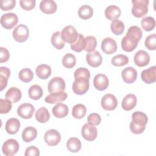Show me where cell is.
Masks as SVG:
<instances>
[{"mask_svg":"<svg viewBox=\"0 0 156 156\" xmlns=\"http://www.w3.org/2000/svg\"><path fill=\"white\" fill-rule=\"evenodd\" d=\"M141 29L136 26L129 28L126 35L121 40L122 49L126 52H132L137 47L138 43L142 37Z\"/></svg>","mask_w":156,"mask_h":156,"instance_id":"1","label":"cell"},{"mask_svg":"<svg viewBox=\"0 0 156 156\" xmlns=\"http://www.w3.org/2000/svg\"><path fill=\"white\" fill-rule=\"evenodd\" d=\"M132 121L130 124V130L135 134H140L144 132L148 118L147 115L141 112H135L132 115Z\"/></svg>","mask_w":156,"mask_h":156,"instance_id":"2","label":"cell"},{"mask_svg":"<svg viewBox=\"0 0 156 156\" xmlns=\"http://www.w3.org/2000/svg\"><path fill=\"white\" fill-rule=\"evenodd\" d=\"M133 7L132 9V15L136 18H141L148 12V0H133Z\"/></svg>","mask_w":156,"mask_h":156,"instance_id":"3","label":"cell"},{"mask_svg":"<svg viewBox=\"0 0 156 156\" xmlns=\"http://www.w3.org/2000/svg\"><path fill=\"white\" fill-rule=\"evenodd\" d=\"M89 86V79L79 77L75 79L73 83L72 88L75 94L82 95L85 94L88 90Z\"/></svg>","mask_w":156,"mask_h":156,"instance_id":"4","label":"cell"},{"mask_svg":"<svg viewBox=\"0 0 156 156\" xmlns=\"http://www.w3.org/2000/svg\"><path fill=\"white\" fill-rule=\"evenodd\" d=\"M29 32L28 27L24 24L18 25L13 30L12 35L15 41L22 43L27 40L29 37Z\"/></svg>","mask_w":156,"mask_h":156,"instance_id":"5","label":"cell"},{"mask_svg":"<svg viewBox=\"0 0 156 156\" xmlns=\"http://www.w3.org/2000/svg\"><path fill=\"white\" fill-rule=\"evenodd\" d=\"M78 35L76 29L72 26L65 27L61 32V37L63 40L71 44L76 42L78 38Z\"/></svg>","mask_w":156,"mask_h":156,"instance_id":"6","label":"cell"},{"mask_svg":"<svg viewBox=\"0 0 156 156\" xmlns=\"http://www.w3.org/2000/svg\"><path fill=\"white\" fill-rule=\"evenodd\" d=\"M19 144L15 139H9L6 140L2 146V151L6 156H12L16 154L19 150Z\"/></svg>","mask_w":156,"mask_h":156,"instance_id":"7","label":"cell"},{"mask_svg":"<svg viewBox=\"0 0 156 156\" xmlns=\"http://www.w3.org/2000/svg\"><path fill=\"white\" fill-rule=\"evenodd\" d=\"M48 89L50 93L64 91L65 89V82L60 77H55L49 82Z\"/></svg>","mask_w":156,"mask_h":156,"instance_id":"8","label":"cell"},{"mask_svg":"<svg viewBox=\"0 0 156 156\" xmlns=\"http://www.w3.org/2000/svg\"><path fill=\"white\" fill-rule=\"evenodd\" d=\"M18 16L13 13L3 14L1 17V24L5 29H12L18 23Z\"/></svg>","mask_w":156,"mask_h":156,"instance_id":"9","label":"cell"},{"mask_svg":"<svg viewBox=\"0 0 156 156\" xmlns=\"http://www.w3.org/2000/svg\"><path fill=\"white\" fill-rule=\"evenodd\" d=\"M102 107L108 111L115 110L118 105V101L116 97L112 94H106L104 95L101 101Z\"/></svg>","mask_w":156,"mask_h":156,"instance_id":"10","label":"cell"},{"mask_svg":"<svg viewBox=\"0 0 156 156\" xmlns=\"http://www.w3.org/2000/svg\"><path fill=\"white\" fill-rule=\"evenodd\" d=\"M44 138V141L48 145L54 146L59 143L61 140V136L57 130L55 129H50L46 132Z\"/></svg>","mask_w":156,"mask_h":156,"instance_id":"11","label":"cell"},{"mask_svg":"<svg viewBox=\"0 0 156 156\" xmlns=\"http://www.w3.org/2000/svg\"><path fill=\"white\" fill-rule=\"evenodd\" d=\"M81 133L82 137L87 141H93L97 137L98 131L94 126L88 123L85 124L82 128Z\"/></svg>","mask_w":156,"mask_h":156,"instance_id":"12","label":"cell"},{"mask_svg":"<svg viewBox=\"0 0 156 156\" xmlns=\"http://www.w3.org/2000/svg\"><path fill=\"white\" fill-rule=\"evenodd\" d=\"M34 112V107L32 104L29 103H23L21 104L17 109V113L18 116L24 119L31 118Z\"/></svg>","mask_w":156,"mask_h":156,"instance_id":"13","label":"cell"},{"mask_svg":"<svg viewBox=\"0 0 156 156\" xmlns=\"http://www.w3.org/2000/svg\"><path fill=\"white\" fill-rule=\"evenodd\" d=\"M101 49L106 54H112L117 50V44L112 38H105L101 43Z\"/></svg>","mask_w":156,"mask_h":156,"instance_id":"14","label":"cell"},{"mask_svg":"<svg viewBox=\"0 0 156 156\" xmlns=\"http://www.w3.org/2000/svg\"><path fill=\"white\" fill-rule=\"evenodd\" d=\"M134 62L139 67H143L148 65L150 62L149 54L144 50H140L134 55Z\"/></svg>","mask_w":156,"mask_h":156,"instance_id":"15","label":"cell"},{"mask_svg":"<svg viewBox=\"0 0 156 156\" xmlns=\"http://www.w3.org/2000/svg\"><path fill=\"white\" fill-rule=\"evenodd\" d=\"M108 79L105 74H98L93 79L94 87L99 91L105 90L108 87Z\"/></svg>","mask_w":156,"mask_h":156,"instance_id":"16","label":"cell"},{"mask_svg":"<svg viewBox=\"0 0 156 156\" xmlns=\"http://www.w3.org/2000/svg\"><path fill=\"white\" fill-rule=\"evenodd\" d=\"M86 60L90 66L96 68L101 65L102 62V58L100 53L96 51L87 54Z\"/></svg>","mask_w":156,"mask_h":156,"instance_id":"17","label":"cell"},{"mask_svg":"<svg viewBox=\"0 0 156 156\" xmlns=\"http://www.w3.org/2000/svg\"><path fill=\"white\" fill-rule=\"evenodd\" d=\"M155 71V66H153L146 69H144L141 74V77L142 80L147 84L155 82L156 80Z\"/></svg>","mask_w":156,"mask_h":156,"instance_id":"18","label":"cell"},{"mask_svg":"<svg viewBox=\"0 0 156 156\" xmlns=\"http://www.w3.org/2000/svg\"><path fill=\"white\" fill-rule=\"evenodd\" d=\"M121 76L124 82L127 83H132L136 79L137 71L134 68L129 66L122 70Z\"/></svg>","mask_w":156,"mask_h":156,"instance_id":"19","label":"cell"},{"mask_svg":"<svg viewBox=\"0 0 156 156\" xmlns=\"http://www.w3.org/2000/svg\"><path fill=\"white\" fill-rule=\"evenodd\" d=\"M57 4L52 0H43L40 4V9L46 14H52L56 12Z\"/></svg>","mask_w":156,"mask_h":156,"instance_id":"20","label":"cell"},{"mask_svg":"<svg viewBox=\"0 0 156 156\" xmlns=\"http://www.w3.org/2000/svg\"><path fill=\"white\" fill-rule=\"evenodd\" d=\"M67 98V93L65 91H60L51 93L48 95L44 101L48 104H55L61 102Z\"/></svg>","mask_w":156,"mask_h":156,"instance_id":"21","label":"cell"},{"mask_svg":"<svg viewBox=\"0 0 156 156\" xmlns=\"http://www.w3.org/2000/svg\"><path fill=\"white\" fill-rule=\"evenodd\" d=\"M136 97L133 94H129L126 95L122 99L121 105L122 108L126 111L133 109L136 105Z\"/></svg>","mask_w":156,"mask_h":156,"instance_id":"22","label":"cell"},{"mask_svg":"<svg viewBox=\"0 0 156 156\" xmlns=\"http://www.w3.org/2000/svg\"><path fill=\"white\" fill-rule=\"evenodd\" d=\"M20 128V121L15 118H10L6 122L5 129L6 132L11 135L16 133Z\"/></svg>","mask_w":156,"mask_h":156,"instance_id":"23","label":"cell"},{"mask_svg":"<svg viewBox=\"0 0 156 156\" xmlns=\"http://www.w3.org/2000/svg\"><path fill=\"white\" fill-rule=\"evenodd\" d=\"M52 114L58 118H63L68 114V107L62 103L57 104L52 109Z\"/></svg>","mask_w":156,"mask_h":156,"instance_id":"24","label":"cell"},{"mask_svg":"<svg viewBox=\"0 0 156 156\" xmlns=\"http://www.w3.org/2000/svg\"><path fill=\"white\" fill-rule=\"evenodd\" d=\"M121 15L120 9L115 5L108 6L105 10V16L109 20L118 19Z\"/></svg>","mask_w":156,"mask_h":156,"instance_id":"25","label":"cell"},{"mask_svg":"<svg viewBox=\"0 0 156 156\" xmlns=\"http://www.w3.org/2000/svg\"><path fill=\"white\" fill-rule=\"evenodd\" d=\"M21 92L16 87L10 88L5 94V98L12 102V103H16L21 98Z\"/></svg>","mask_w":156,"mask_h":156,"instance_id":"26","label":"cell"},{"mask_svg":"<svg viewBox=\"0 0 156 156\" xmlns=\"http://www.w3.org/2000/svg\"><path fill=\"white\" fill-rule=\"evenodd\" d=\"M37 135V130L34 127H27L22 132V138L24 142L29 143L35 139Z\"/></svg>","mask_w":156,"mask_h":156,"instance_id":"27","label":"cell"},{"mask_svg":"<svg viewBox=\"0 0 156 156\" xmlns=\"http://www.w3.org/2000/svg\"><path fill=\"white\" fill-rule=\"evenodd\" d=\"M35 73L40 79H47L51 74V68L46 64H41L37 67Z\"/></svg>","mask_w":156,"mask_h":156,"instance_id":"28","label":"cell"},{"mask_svg":"<svg viewBox=\"0 0 156 156\" xmlns=\"http://www.w3.org/2000/svg\"><path fill=\"white\" fill-rule=\"evenodd\" d=\"M10 75V71L7 67L0 68V90L2 91L7 85V81Z\"/></svg>","mask_w":156,"mask_h":156,"instance_id":"29","label":"cell"},{"mask_svg":"<svg viewBox=\"0 0 156 156\" xmlns=\"http://www.w3.org/2000/svg\"><path fill=\"white\" fill-rule=\"evenodd\" d=\"M82 144L79 139L76 137L70 138L66 143V147L71 152H77L81 149Z\"/></svg>","mask_w":156,"mask_h":156,"instance_id":"30","label":"cell"},{"mask_svg":"<svg viewBox=\"0 0 156 156\" xmlns=\"http://www.w3.org/2000/svg\"><path fill=\"white\" fill-rule=\"evenodd\" d=\"M43 94L42 88L38 85H32L28 90L29 98L33 100H38L41 98Z\"/></svg>","mask_w":156,"mask_h":156,"instance_id":"31","label":"cell"},{"mask_svg":"<svg viewBox=\"0 0 156 156\" xmlns=\"http://www.w3.org/2000/svg\"><path fill=\"white\" fill-rule=\"evenodd\" d=\"M86 46L85 38L82 34H79L78 35V38L76 42L71 44V48L73 51L76 52H80L82 50L85 49Z\"/></svg>","mask_w":156,"mask_h":156,"instance_id":"32","label":"cell"},{"mask_svg":"<svg viewBox=\"0 0 156 156\" xmlns=\"http://www.w3.org/2000/svg\"><path fill=\"white\" fill-rule=\"evenodd\" d=\"M49 118L50 114L48 109L44 107L38 109L35 113V118L37 121L40 123L46 122L49 119Z\"/></svg>","mask_w":156,"mask_h":156,"instance_id":"33","label":"cell"},{"mask_svg":"<svg viewBox=\"0 0 156 156\" xmlns=\"http://www.w3.org/2000/svg\"><path fill=\"white\" fill-rule=\"evenodd\" d=\"M86 112V107L82 104H78L75 105L72 109V115L74 118L76 119L83 118L85 116Z\"/></svg>","mask_w":156,"mask_h":156,"instance_id":"34","label":"cell"},{"mask_svg":"<svg viewBox=\"0 0 156 156\" xmlns=\"http://www.w3.org/2000/svg\"><path fill=\"white\" fill-rule=\"evenodd\" d=\"M51 43L57 49H62L65 46V41L61 37V33L59 31L54 32L51 37Z\"/></svg>","mask_w":156,"mask_h":156,"instance_id":"35","label":"cell"},{"mask_svg":"<svg viewBox=\"0 0 156 156\" xmlns=\"http://www.w3.org/2000/svg\"><path fill=\"white\" fill-rule=\"evenodd\" d=\"M93 10L88 5H82L78 10L79 16L83 20H88L90 18L93 16Z\"/></svg>","mask_w":156,"mask_h":156,"instance_id":"36","label":"cell"},{"mask_svg":"<svg viewBox=\"0 0 156 156\" xmlns=\"http://www.w3.org/2000/svg\"><path fill=\"white\" fill-rule=\"evenodd\" d=\"M110 29L115 35H119L123 33L124 30V24L119 20H114L111 23Z\"/></svg>","mask_w":156,"mask_h":156,"instance_id":"37","label":"cell"},{"mask_svg":"<svg viewBox=\"0 0 156 156\" xmlns=\"http://www.w3.org/2000/svg\"><path fill=\"white\" fill-rule=\"evenodd\" d=\"M76 63V58L74 55L68 53L65 54L62 58V64L66 68H73Z\"/></svg>","mask_w":156,"mask_h":156,"instance_id":"38","label":"cell"},{"mask_svg":"<svg viewBox=\"0 0 156 156\" xmlns=\"http://www.w3.org/2000/svg\"><path fill=\"white\" fill-rule=\"evenodd\" d=\"M111 62L115 66H122L129 63V58L125 55L118 54L112 58Z\"/></svg>","mask_w":156,"mask_h":156,"instance_id":"39","label":"cell"},{"mask_svg":"<svg viewBox=\"0 0 156 156\" xmlns=\"http://www.w3.org/2000/svg\"><path fill=\"white\" fill-rule=\"evenodd\" d=\"M18 76L21 81L27 83L30 82L33 79L34 74L30 69L24 68L19 72Z\"/></svg>","mask_w":156,"mask_h":156,"instance_id":"40","label":"cell"},{"mask_svg":"<svg viewBox=\"0 0 156 156\" xmlns=\"http://www.w3.org/2000/svg\"><path fill=\"white\" fill-rule=\"evenodd\" d=\"M141 24L143 29L149 32L152 30L154 29L155 26V21L153 17L147 16L141 20Z\"/></svg>","mask_w":156,"mask_h":156,"instance_id":"41","label":"cell"},{"mask_svg":"<svg viewBox=\"0 0 156 156\" xmlns=\"http://www.w3.org/2000/svg\"><path fill=\"white\" fill-rule=\"evenodd\" d=\"M85 38L86 41V46L84 50L88 52H91L94 51L97 45L96 38L94 36H87Z\"/></svg>","mask_w":156,"mask_h":156,"instance_id":"42","label":"cell"},{"mask_svg":"<svg viewBox=\"0 0 156 156\" xmlns=\"http://www.w3.org/2000/svg\"><path fill=\"white\" fill-rule=\"evenodd\" d=\"M145 46L149 50H155L156 49V35L155 34H152L148 35L144 41Z\"/></svg>","mask_w":156,"mask_h":156,"instance_id":"43","label":"cell"},{"mask_svg":"<svg viewBox=\"0 0 156 156\" xmlns=\"http://www.w3.org/2000/svg\"><path fill=\"white\" fill-rule=\"evenodd\" d=\"M74 79L82 77V78H85L87 79H90V71L85 68H77L74 74Z\"/></svg>","mask_w":156,"mask_h":156,"instance_id":"44","label":"cell"},{"mask_svg":"<svg viewBox=\"0 0 156 156\" xmlns=\"http://www.w3.org/2000/svg\"><path fill=\"white\" fill-rule=\"evenodd\" d=\"M12 102L8 99H1L0 100V113L5 114L9 112L12 109Z\"/></svg>","mask_w":156,"mask_h":156,"instance_id":"45","label":"cell"},{"mask_svg":"<svg viewBox=\"0 0 156 156\" xmlns=\"http://www.w3.org/2000/svg\"><path fill=\"white\" fill-rule=\"evenodd\" d=\"M16 4L15 0H2L0 2V7L2 10L7 11L13 9Z\"/></svg>","mask_w":156,"mask_h":156,"instance_id":"46","label":"cell"},{"mask_svg":"<svg viewBox=\"0 0 156 156\" xmlns=\"http://www.w3.org/2000/svg\"><path fill=\"white\" fill-rule=\"evenodd\" d=\"M88 123L93 126H98L101 123V116L96 113H93L88 115L87 118Z\"/></svg>","mask_w":156,"mask_h":156,"instance_id":"47","label":"cell"},{"mask_svg":"<svg viewBox=\"0 0 156 156\" xmlns=\"http://www.w3.org/2000/svg\"><path fill=\"white\" fill-rule=\"evenodd\" d=\"M35 0H20L21 7L25 10H31L35 6Z\"/></svg>","mask_w":156,"mask_h":156,"instance_id":"48","label":"cell"},{"mask_svg":"<svg viewBox=\"0 0 156 156\" xmlns=\"http://www.w3.org/2000/svg\"><path fill=\"white\" fill-rule=\"evenodd\" d=\"M40 154L39 149L34 146H29L26 148L25 151V156H38Z\"/></svg>","mask_w":156,"mask_h":156,"instance_id":"49","label":"cell"},{"mask_svg":"<svg viewBox=\"0 0 156 156\" xmlns=\"http://www.w3.org/2000/svg\"><path fill=\"white\" fill-rule=\"evenodd\" d=\"M0 51H1L0 62L1 63L6 62L10 57V54L9 51L6 48H4L3 47L0 48Z\"/></svg>","mask_w":156,"mask_h":156,"instance_id":"50","label":"cell"}]
</instances>
